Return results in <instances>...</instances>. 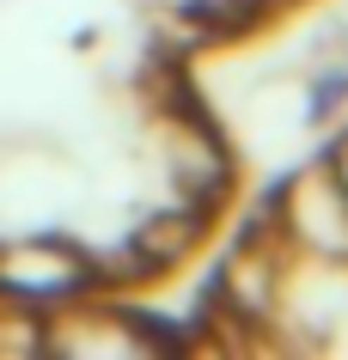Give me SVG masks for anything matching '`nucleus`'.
I'll use <instances>...</instances> for the list:
<instances>
[{
	"instance_id": "1",
	"label": "nucleus",
	"mask_w": 348,
	"mask_h": 360,
	"mask_svg": "<svg viewBox=\"0 0 348 360\" xmlns=\"http://www.w3.org/2000/svg\"><path fill=\"white\" fill-rule=\"evenodd\" d=\"M92 287V263L61 238H19V245L0 250V300L13 305H67L86 300Z\"/></svg>"
},
{
	"instance_id": "2",
	"label": "nucleus",
	"mask_w": 348,
	"mask_h": 360,
	"mask_svg": "<svg viewBox=\"0 0 348 360\" xmlns=\"http://www.w3.org/2000/svg\"><path fill=\"white\" fill-rule=\"evenodd\" d=\"M281 232L293 250H306L318 263H348V190L336 171H306L281 195Z\"/></svg>"
},
{
	"instance_id": "3",
	"label": "nucleus",
	"mask_w": 348,
	"mask_h": 360,
	"mask_svg": "<svg viewBox=\"0 0 348 360\" xmlns=\"http://www.w3.org/2000/svg\"><path fill=\"white\" fill-rule=\"evenodd\" d=\"M43 348L79 354V360H110V354H147V348H159V336L141 330L129 311H104V305L67 300L56 311V323H43Z\"/></svg>"
},
{
	"instance_id": "4",
	"label": "nucleus",
	"mask_w": 348,
	"mask_h": 360,
	"mask_svg": "<svg viewBox=\"0 0 348 360\" xmlns=\"http://www.w3.org/2000/svg\"><path fill=\"white\" fill-rule=\"evenodd\" d=\"M220 293H226L232 311H245V318H263V311H275V293H281V263H275V250L263 245H245L232 250L226 275H220Z\"/></svg>"
},
{
	"instance_id": "5",
	"label": "nucleus",
	"mask_w": 348,
	"mask_h": 360,
	"mask_svg": "<svg viewBox=\"0 0 348 360\" xmlns=\"http://www.w3.org/2000/svg\"><path fill=\"white\" fill-rule=\"evenodd\" d=\"M330 171H336V184H342V190H348V141H342V147H336V159H330Z\"/></svg>"
}]
</instances>
